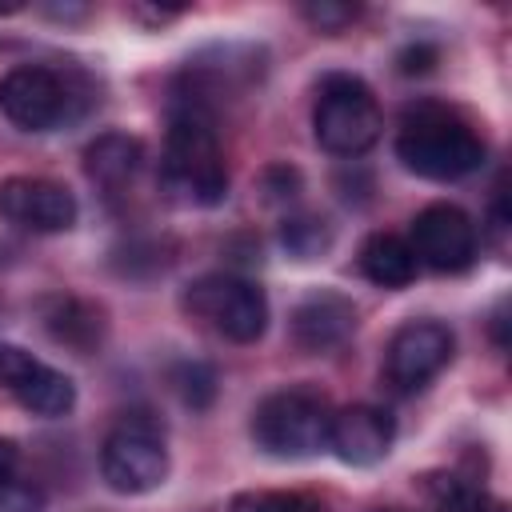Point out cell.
<instances>
[{
	"mask_svg": "<svg viewBox=\"0 0 512 512\" xmlns=\"http://www.w3.org/2000/svg\"><path fill=\"white\" fill-rule=\"evenodd\" d=\"M16 476V444L0 440V484H8Z\"/></svg>",
	"mask_w": 512,
	"mask_h": 512,
	"instance_id": "obj_25",
	"label": "cell"
},
{
	"mask_svg": "<svg viewBox=\"0 0 512 512\" xmlns=\"http://www.w3.org/2000/svg\"><path fill=\"white\" fill-rule=\"evenodd\" d=\"M44 328H48V336H52L56 344H68V348H76L80 356H88V352L100 344V336H104L100 312H96L92 304L76 300V296H56V300H48V304H44Z\"/></svg>",
	"mask_w": 512,
	"mask_h": 512,
	"instance_id": "obj_16",
	"label": "cell"
},
{
	"mask_svg": "<svg viewBox=\"0 0 512 512\" xmlns=\"http://www.w3.org/2000/svg\"><path fill=\"white\" fill-rule=\"evenodd\" d=\"M180 308L196 324L212 328L216 336H224L232 344H252L268 328V296H264V288L244 280V276H232V272H212V276L192 280L180 292Z\"/></svg>",
	"mask_w": 512,
	"mask_h": 512,
	"instance_id": "obj_6",
	"label": "cell"
},
{
	"mask_svg": "<svg viewBox=\"0 0 512 512\" xmlns=\"http://www.w3.org/2000/svg\"><path fill=\"white\" fill-rule=\"evenodd\" d=\"M140 168H144V144L128 132H104L84 148V172L108 196L124 192Z\"/></svg>",
	"mask_w": 512,
	"mask_h": 512,
	"instance_id": "obj_14",
	"label": "cell"
},
{
	"mask_svg": "<svg viewBox=\"0 0 512 512\" xmlns=\"http://www.w3.org/2000/svg\"><path fill=\"white\" fill-rule=\"evenodd\" d=\"M472 512H508V504L504 500H496V496H488V492H480V500H476V508Z\"/></svg>",
	"mask_w": 512,
	"mask_h": 512,
	"instance_id": "obj_27",
	"label": "cell"
},
{
	"mask_svg": "<svg viewBox=\"0 0 512 512\" xmlns=\"http://www.w3.org/2000/svg\"><path fill=\"white\" fill-rule=\"evenodd\" d=\"M420 488L436 512H472L480 500V488L456 472H428L420 476Z\"/></svg>",
	"mask_w": 512,
	"mask_h": 512,
	"instance_id": "obj_17",
	"label": "cell"
},
{
	"mask_svg": "<svg viewBox=\"0 0 512 512\" xmlns=\"http://www.w3.org/2000/svg\"><path fill=\"white\" fill-rule=\"evenodd\" d=\"M328 420H332V404L324 392L316 388H280L272 396H264L252 412V440L260 452L276 456V460H304L316 456L320 448H328Z\"/></svg>",
	"mask_w": 512,
	"mask_h": 512,
	"instance_id": "obj_4",
	"label": "cell"
},
{
	"mask_svg": "<svg viewBox=\"0 0 512 512\" xmlns=\"http://www.w3.org/2000/svg\"><path fill=\"white\" fill-rule=\"evenodd\" d=\"M456 336L440 320H408L392 332L388 352H384V376L396 392H420L428 388L452 360Z\"/></svg>",
	"mask_w": 512,
	"mask_h": 512,
	"instance_id": "obj_8",
	"label": "cell"
},
{
	"mask_svg": "<svg viewBox=\"0 0 512 512\" xmlns=\"http://www.w3.org/2000/svg\"><path fill=\"white\" fill-rule=\"evenodd\" d=\"M184 8H144V4H132L128 8V16H136V20H152V24H164V20H172V16H180Z\"/></svg>",
	"mask_w": 512,
	"mask_h": 512,
	"instance_id": "obj_24",
	"label": "cell"
},
{
	"mask_svg": "<svg viewBox=\"0 0 512 512\" xmlns=\"http://www.w3.org/2000/svg\"><path fill=\"white\" fill-rule=\"evenodd\" d=\"M356 332V304L340 292H312L292 312V340L304 352H332Z\"/></svg>",
	"mask_w": 512,
	"mask_h": 512,
	"instance_id": "obj_13",
	"label": "cell"
},
{
	"mask_svg": "<svg viewBox=\"0 0 512 512\" xmlns=\"http://www.w3.org/2000/svg\"><path fill=\"white\" fill-rule=\"evenodd\" d=\"M48 496L36 480L12 476L8 484H0V512H44Z\"/></svg>",
	"mask_w": 512,
	"mask_h": 512,
	"instance_id": "obj_21",
	"label": "cell"
},
{
	"mask_svg": "<svg viewBox=\"0 0 512 512\" xmlns=\"http://www.w3.org/2000/svg\"><path fill=\"white\" fill-rule=\"evenodd\" d=\"M228 512H320V508L296 492H240L232 496Z\"/></svg>",
	"mask_w": 512,
	"mask_h": 512,
	"instance_id": "obj_20",
	"label": "cell"
},
{
	"mask_svg": "<svg viewBox=\"0 0 512 512\" xmlns=\"http://www.w3.org/2000/svg\"><path fill=\"white\" fill-rule=\"evenodd\" d=\"M504 324H508V304H500V308L492 312V324H488V328H492V340H496V348H500V352L508 348V336H504Z\"/></svg>",
	"mask_w": 512,
	"mask_h": 512,
	"instance_id": "obj_26",
	"label": "cell"
},
{
	"mask_svg": "<svg viewBox=\"0 0 512 512\" xmlns=\"http://www.w3.org/2000/svg\"><path fill=\"white\" fill-rule=\"evenodd\" d=\"M396 156L408 172L424 180H460L484 164L488 144L476 132V124L452 104L416 100L400 116Z\"/></svg>",
	"mask_w": 512,
	"mask_h": 512,
	"instance_id": "obj_2",
	"label": "cell"
},
{
	"mask_svg": "<svg viewBox=\"0 0 512 512\" xmlns=\"http://www.w3.org/2000/svg\"><path fill=\"white\" fill-rule=\"evenodd\" d=\"M0 384L32 416L52 420V416L72 412V404H76V384L64 372L40 364L32 352H24L16 344H0Z\"/></svg>",
	"mask_w": 512,
	"mask_h": 512,
	"instance_id": "obj_11",
	"label": "cell"
},
{
	"mask_svg": "<svg viewBox=\"0 0 512 512\" xmlns=\"http://www.w3.org/2000/svg\"><path fill=\"white\" fill-rule=\"evenodd\" d=\"M384 132V112L376 104V92L348 72H328L316 88L312 104V136L324 152L356 160L364 156Z\"/></svg>",
	"mask_w": 512,
	"mask_h": 512,
	"instance_id": "obj_3",
	"label": "cell"
},
{
	"mask_svg": "<svg viewBox=\"0 0 512 512\" xmlns=\"http://www.w3.org/2000/svg\"><path fill=\"white\" fill-rule=\"evenodd\" d=\"M408 248L416 256V264H424L432 272H464V268H472L480 240H476V224L464 208L428 204L412 216Z\"/></svg>",
	"mask_w": 512,
	"mask_h": 512,
	"instance_id": "obj_9",
	"label": "cell"
},
{
	"mask_svg": "<svg viewBox=\"0 0 512 512\" xmlns=\"http://www.w3.org/2000/svg\"><path fill=\"white\" fill-rule=\"evenodd\" d=\"M396 424L384 408L376 404H348V408H332L328 420V448L336 452V460L352 464V468H368L380 464L392 448Z\"/></svg>",
	"mask_w": 512,
	"mask_h": 512,
	"instance_id": "obj_12",
	"label": "cell"
},
{
	"mask_svg": "<svg viewBox=\"0 0 512 512\" xmlns=\"http://www.w3.org/2000/svg\"><path fill=\"white\" fill-rule=\"evenodd\" d=\"M380 512H400V508H380Z\"/></svg>",
	"mask_w": 512,
	"mask_h": 512,
	"instance_id": "obj_29",
	"label": "cell"
},
{
	"mask_svg": "<svg viewBox=\"0 0 512 512\" xmlns=\"http://www.w3.org/2000/svg\"><path fill=\"white\" fill-rule=\"evenodd\" d=\"M172 388L176 396L188 404V408H208L216 400V372L208 364H196V360H184L172 368Z\"/></svg>",
	"mask_w": 512,
	"mask_h": 512,
	"instance_id": "obj_19",
	"label": "cell"
},
{
	"mask_svg": "<svg viewBox=\"0 0 512 512\" xmlns=\"http://www.w3.org/2000/svg\"><path fill=\"white\" fill-rule=\"evenodd\" d=\"M100 476L120 496H144L168 480L164 424L152 412H124L100 448Z\"/></svg>",
	"mask_w": 512,
	"mask_h": 512,
	"instance_id": "obj_5",
	"label": "cell"
},
{
	"mask_svg": "<svg viewBox=\"0 0 512 512\" xmlns=\"http://www.w3.org/2000/svg\"><path fill=\"white\" fill-rule=\"evenodd\" d=\"M160 184L180 204H196V208H216L228 196V168L216 136V108L176 88L168 104Z\"/></svg>",
	"mask_w": 512,
	"mask_h": 512,
	"instance_id": "obj_1",
	"label": "cell"
},
{
	"mask_svg": "<svg viewBox=\"0 0 512 512\" xmlns=\"http://www.w3.org/2000/svg\"><path fill=\"white\" fill-rule=\"evenodd\" d=\"M72 80H64L48 64H16L0 80V112L20 132H52L80 116Z\"/></svg>",
	"mask_w": 512,
	"mask_h": 512,
	"instance_id": "obj_7",
	"label": "cell"
},
{
	"mask_svg": "<svg viewBox=\"0 0 512 512\" xmlns=\"http://www.w3.org/2000/svg\"><path fill=\"white\" fill-rule=\"evenodd\" d=\"M300 12H304V20H308L312 28H320V32H340L344 24H352V20H356V8H352V4H332V0L304 4Z\"/></svg>",
	"mask_w": 512,
	"mask_h": 512,
	"instance_id": "obj_22",
	"label": "cell"
},
{
	"mask_svg": "<svg viewBox=\"0 0 512 512\" xmlns=\"http://www.w3.org/2000/svg\"><path fill=\"white\" fill-rule=\"evenodd\" d=\"M432 60H436V48H428V44H412V48H404V52H400V72H408V76L428 72V68H432Z\"/></svg>",
	"mask_w": 512,
	"mask_h": 512,
	"instance_id": "obj_23",
	"label": "cell"
},
{
	"mask_svg": "<svg viewBox=\"0 0 512 512\" xmlns=\"http://www.w3.org/2000/svg\"><path fill=\"white\" fill-rule=\"evenodd\" d=\"M84 12H88V8H68V4H64V8H48V16H56V20H80Z\"/></svg>",
	"mask_w": 512,
	"mask_h": 512,
	"instance_id": "obj_28",
	"label": "cell"
},
{
	"mask_svg": "<svg viewBox=\"0 0 512 512\" xmlns=\"http://www.w3.org/2000/svg\"><path fill=\"white\" fill-rule=\"evenodd\" d=\"M356 264H360L364 280H372L376 288H408L416 280V268H420L408 240L396 232H372L360 244Z\"/></svg>",
	"mask_w": 512,
	"mask_h": 512,
	"instance_id": "obj_15",
	"label": "cell"
},
{
	"mask_svg": "<svg viewBox=\"0 0 512 512\" xmlns=\"http://www.w3.org/2000/svg\"><path fill=\"white\" fill-rule=\"evenodd\" d=\"M76 196L48 176L0 180V216L28 232H68L76 224Z\"/></svg>",
	"mask_w": 512,
	"mask_h": 512,
	"instance_id": "obj_10",
	"label": "cell"
},
{
	"mask_svg": "<svg viewBox=\"0 0 512 512\" xmlns=\"http://www.w3.org/2000/svg\"><path fill=\"white\" fill-rule=\"evenodd\" d=\"M280 244L296 256V260H312L332 244V228L320 216H288L280 224Z\"/></svg>",
	"mask_w": 512,
	"mask_h": 512,
	"instance_id": "obj_18",
	"label": "cell"
}]
</instances>
